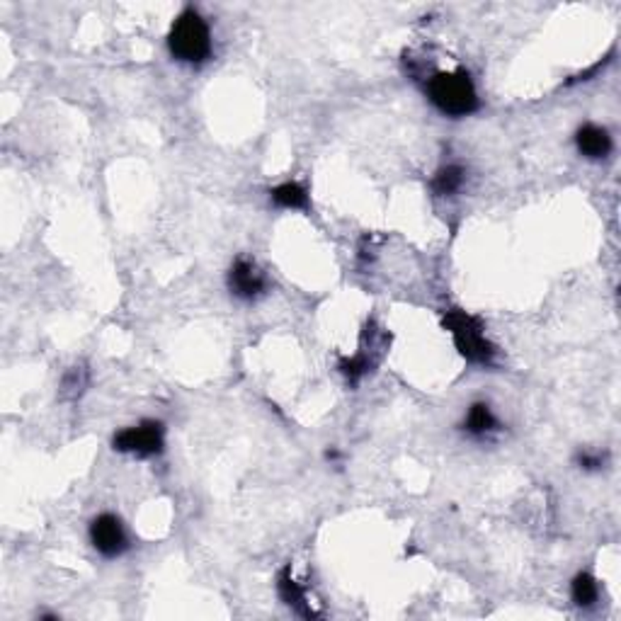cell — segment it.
<instances>
[{"mask_svg":"<svg viewBox=\"0 0 621 621\" xmlns=\"http://www.w3.org/2000/svg\"><path fill=\"white\" fill-rule=\"evenodd\" d=\"M425 93L430 102L447 116H468L481 107L478 93L471 76L464 69L440 70L435 76L427 78Z\"/></svg>","mask_w":621,"mask_h":621,"instance_id":"cell-1","label":"cell"},{"mask_svg":"<svg viewBox=\"0 0 621 621\" xmlns=\"http://www.w3.org/2000/svg\"><path fill=\"white\" fill-rule=\"evenodd\" d=\"M168 49L182 63H204L211 56L209 24L197 10L187 8L168 32Z\"/></svg>","mask_w":621,"mask_h":621,"instance_id":"cell-2","label":"cell"},{"mask_svg":"<svg viewBox=\"0 0 621 621\" xmlns=\"http://www.w3.org/2000/svg\"><path fill=\"white\" fill-rule=\"evenodd\" d=\"M444 330L451 335V340L457 345L459 355L471 362V365L488 366L496 359V348L493 342L486 338V328L476 316L466 313L461 309H451L444 313L442 319Z\"/></svg>","mask_w":621,"mask_h":621,"instance_id":"cell-3","label":"cell"},{"mask_svg":"<svg viewBox=\"0 0 621 621\" xmlns=\"http://www.w3.org/2000/svg\"><path fill=\"white\" fill-rule=\"evenodd\" d=\"M112 444L122 454H134L139 459L158 457L165 444V427L158 420H141L139 425L125 427L122 432H116Z\"/></svg>","mask_w":621,"mask_h":621,"instance_id":"cell-4","label":"cell"},{"mask_svg":"<svg viewBox=\"0 0 621 621\" xmlns=\"http://www.w3.org/2000/svg\"><path fill=\"white\" fill-rule=\"evenodd\" d=\"M90 543L95 546V551L102 553L105 559H116L129 549V539L122 527V522L115 514H97L90 522Z\"/></svg>","mask_w":621,"mask_h":621,"instance_id":"cell-5","label":"cell"},{"mask_svg":"<svg viewBox=\"0 0 621 621\" xmlns=\"http://www.w3.org/2000/svg\"><path fill=\"white\" fill-rule=\"evenodd\" d=\"M228 292L241 301H255L257 296L267 292V277H264L255 263H250L246 257H238L228 270Z\"/></svg>","mask_w":621,"mask_h":621,"instance_id":"cell-6","label":"cell"},{"mask_svg":"<svg viewBox=\"0 0 621 621\" xmlns=\"http://www.w3.org/2000/svg\"><path fill=\"white\" fill-rule=\"evenodd\" d=\"M575 146L585 158L590 161H602L607 155L612 153V136L607 129L598 125H582L578 132H575Z\"/></svg>","mask_w":621,"mask_h":621,"instance_id":"cell-7","label":"cell"},{"mask_svg":"<svg viewBox=\"0 0 621 621\" xmlns=\"http://www.w3.org/2000/svg\"><path fill=\"white\" fill-rule=\"evenodd\" d=\"M464 430L471 437H476V440H488V437L497 435L503 430V425L496 418V412L490 411V405L478 401V403L471 405L468 412H466Z\"/></svg>","mask_w":621,"mask_h":621,"instance_id":"cell-8","label":"cell"},{"mask_svg":"<svg viewBox=\"0 0 621 621\" xmlns=\"http://www.w3.org/2000/svg\"><path fill=\"white\" fill-rule=\"evenodd\" d=\"M277 590H280V598L284 605H289L292 609H296V612H301L303 616H316L309 602H306V590H303L301 585L292 578L289 570H282L280 582H277Z\"/></svg>","mask_w":621,"mask_h":621,"instance_id":"cell-9","label":"cell"},{"mask_svg":"<svg viewBox=\"0 0 621 621\" xmlns=\"http://www.w3.org/2000/svg\"><path fill=\"white\" fill-rule=\"evenodd\" d=\"M464 182L466 171L461 165H444V168L437 171V175L432 178L430 187H432V192H435L437 197H451V194H457L459 190L464 187Z\"/></svg>","mask_w":621,"mask_h":621,"instance_id":"cell-10","label":"cell"},{"mask_svg":"<svg viewBox=\"0 0 621 621\" xmlns=\"http://www.w3.org/2000/svg\"><path fill=\"white\" fill-rule=\"evenodd\" d=\"M270 197L272 202L282 209H306L309 207V194L299 182H284V185L274 187Z\"/></svg>","mask_w":621,"mask_h":621,"instance_id":"cell-11","label":"cell"},{"mask_svg":"<svg viewBox=\"0 0 621 621\" xmlns=\"http://www.w3.org/2000/svg\"><path fill=\"white\" fill-rule=\"evenodd\" d=\"M570 595H573V602L578 607H592L599 598L598 580L590 573L575 575L573 585H570Z\"/></svg>","mask_w":621,"mask_h":621,"instance_id":"cell-12","label":"cell"},{"mask_svg":"<svg viewBox=\"0 0 621 621\" xmlns=\"http://www.w3.org/2000/svg\"><path fill=\"white\" fill-rule=\"evenodd\" d=\"M88 386V372L83 366H73L63 374L61 379V396L63 398H78Z\"/></svg>","mask_w":621,"mask_h":621,"instance_id":"cell-13","label":"cell"},{"mask_svg":"<svg viewBox=\"0 0 621 621\" xmlns=\"http://www.w3.org/2000/svg\"><path fill=\"white\" fill-rule=\"evenodd\" d=\"M578 466L582 471H599L605 466V454L599 451H580L578 454Z\"/></svg>","mask_w":621,"mask_h":621,"instance_id":"cell-14","label":"cell"},{"mask_svg":"<svg viewBox=\"0 0 621 621\" xmlns=\"http://www.w3.org/2000/svg\"><path fill=\"white\" fill-rule=\"evenodd\" d=\"M326 459H328V461H340V451H338V450H328L326 451Z\"/></svg>","mask_w":621,"mask_h":621,"instance_id":"cell-15","label":"cell"}]
</instances>
